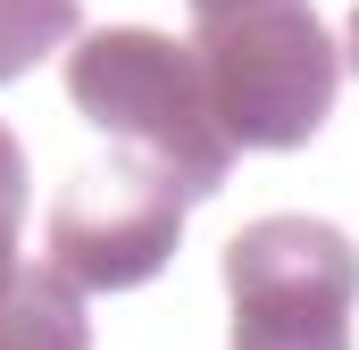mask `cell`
<instances>
[{
  "label": "cell",
  "mask_w": 359,
  "mask_h": 350,
  "mask_svg": "<svg viewBox=\"0 0 359 350\" xmlns=\"http://www.w3.org/2000/svg\"><path fill=\"white\" fill-rule=\"evenodd\" d=\"M67 100H76L84 125H100L117 142V159L151 167L159 183H176L184 200H209L234 175V142L217 134L201 59H192V42H176V34H151V25L76 34Z\"/></svg>",
  "instance_id": "1"
},
{
  "label": "cell",
  "mask_w": 359,
  "mask_h": 350,
  "mask_svg": "<svg viewBox=\"0 0 359 350\" xmlns=\"http://www.w3.org/2000/svg\"><path fill=\"white\" fill-rule=\"evenodd\" d=\"M192 59L234 150H301L343 84V42L309 0H259L192 25Z\"/></svg>",
  "instance_id": "2"
},
{
  "label": "cell",
  "mask_w": 359,
  "mask_h": 350,
  "mask_svg": "<svg viewBox=\"0 0 359 350\" xmlns=\"http://www.w3.org/2000/svg\"><path fill=\"white\" fill-rule=\"evenodd\" d=\"M226 350H351L359 251L326 217H259L226 242Z\"/></svg>",
  "instance_id": "3"
},
{
  "label": "cell",
  "mask_w": 359,
  "mask_h": 350,
  "mask_svg": "<svg viewBox=\"0 0 359 350\" xmlns=\"http://www.w3.org/2000/svg\"><path fill=\"white\" fill-rule=\"evenodd\" d=\"M184 200L176 183H159L151 167L134 159H100L84 167L59 200H50V225H42V251H50V275L76 284V292H134L151 284L159 267L176 259V234H184Z\"/></svg>",
  "instance_id": "4"
},
{
  "label": "cell",
  "mask_w": 359,
  "mask_h": 350,
  "mask_svg": "<svg viewBox=\"0 0 359 350\" xmlns=\"http://www.w3.org/2000/svg\"><path fill=\"white\" fill-rule=\"evenodd\" d=\"M0 350H92L84 292L50 267H17V284L0 292Z\"/></svg>",
  "instance_id": "5"
},
{
  "label": "cell",
  "mask_w": 359,
  "mask_h": 350,
  "mask_svg": "<svg viewBox=\"0 0 359 350\" xmlns=\"http://www.w3.org/2000/svg\"><path fill=\"white\" fill-rule=\"evenodd\" d=\"M76 34H84V8L76 0H0V84H17L25 67H42Z\"/></svg>",
  "instance_id": "6"
},
{
  "label": "cell",
  "mask_w": 359,
  "mask_h": 350,
  "mask_svg": "<svg viewBox=\"0 0 359 350\" xmlns=\"http://www.w3.org/2000/svg\"><path fill=\"white\" fill-rule=\"evenodd\" d=\"M17 234H25V150H17V134L0 125V292L17 284Z\"/></svg>",
  "instance_id": "7"
},
{
  "label": "cell",
  "mask_w": 359,
  "mask_h": 350,
  "mask_svg": "<svg viewBox=\"0 0 359 350\" xmlns=\"http://www.w3.org/2000/svg\"><path fill=\"white\" fill-rule=\"evenodd\" d=\"M234 8H259V0H192V17L209 25V17H234Z\"/></svg>",
  "instance_id": "8"
},
{
  "label": "cell",
  "mask_w": 359,
  "mask_h": 350,
  "mask_svg": "<svg viewBox=\"0 0 359 350\" xmlns=\"http://www.w3.org/2000/svg\"><path fill=\"white\" fill-rule=\"evenodd\" d=\"M343 50H351V67H359V8H351V25H343Z\"/></svg>",
  "instance_id": "9"
}]
</instances>
